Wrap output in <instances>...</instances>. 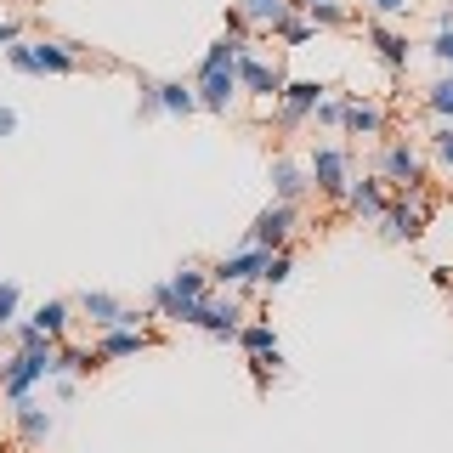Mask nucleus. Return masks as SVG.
<instances>
[{
	"instance_id": "obj_1",
	"label": "nucleus",
	"mask_w": 453,
	"mask_h": 453,
	"mask_svg": "<svg viewBox=\"0 0 453 453\" xmlns=\"http://www.w3.org/2000/svg\"><path fill=\"white\" fill-rule=\"evenodd\" d=\"M238 46H244V35H221L216 46L204 51V63H198L193 91H198V108L204 113H233V103H238V74H233Z\"/></svg>"
},
{
	"instance_id": "obj_2",
	"label": "nucleus",
	"mask_w": 453,
	"mask_h": 453,
	"mask_svg": "<svg viewBox=\"0 0 453 453\" xmlns=\"http://www.w3.org/2000/svg\"><path fill=\"white\" fill-rule=\"evenodd\" d=\"M380 181L403 188L408 198L425 193V159H419V148H414L408 136H391L386 148H380Z\"/></svg>"
},
{
	"instance_id": "obj_3",
	"label": "nucleus",
	"mask_w": 453,
	"mask_h": 453,
	"mask_svg": "<svg viewBox=\"0 0 453 453\" xmlns=\"http://www.w3.org/2000/svg\"><path fill=\"white\" fill-rule=\"evenodd\" d=\"M306 176H311V193H323L329 204H340V198H346V181H351V153L340 148V142H323V148H311Z\"/></svg>"
},
{
	"instance_id": "obj_4",
	"label": "nucleus",
	"mask_w": 453,
	"mask_h": 453,
	"mask_svg": "<svg viewBox=\"0 0 453 453\" xmlns=\"http://www.w3.org/2000/svg\"><path fill=\"white\" fill-rule=\"evenodd\" d=\"M233 74H238V91L244 96H261V103H278V91H283V68L278 63H266L261 51L250 46H238V57H233Z\"/></svg>"
},
{
	"instance_id": "obj_5",
	"label": "nucleus",
	"mask_w": 453,
	"mask_h": 453,
	"mask_svg": "<svg viewBox=\"0 0 453 453\" xmlns=\"http://www.w3.org/2000/svg\"><path fill=\"white\" fill-rule=\"evenodd\" d=\"M425 221H431V204L425 198H396V204L380 210V221H374V233H380V244H414V238L425 233Z\"/></svg>"
},
{
	"instance_id": "obj_6",
	"label": "nucleus",
	"mask_w": 453,
	"mask_h": 453,
	"mask_svg": "<svg viewBox=\"0 0 453 453\" xmlns=\"http://www.w3.org/2000/svg\"><path fill=\"white\" fill-rule=\"evenodd\" d=\"M57 351V346H51ZM51 351L40 357V351H12L6 363H0V396L6 403H18V396H35L40 380H51Z\"/></svg>"
},
{
	"instance_id": "obj_7",
	"label": "nucleus",
	"mask_w": 453,
	"mask_h": 453,
	"mask_svg": "<svg viewBox=\"0 0 453 453\" xmlns=\"http://www.w3.org/2000/svg\"><path fill=\"white\" fill-rule=\"evenodd\" d=\"M323 96H329V85H323V80H283V91H278V125H283V131H301Z\"/></svg>"
},
{
	"instance_id": "obj_8",
	"label": "nucleus",
	"mask_w": 453,
	"mask_h": 453,
	"mask_svg": "<svg viewBox=\"0 0 453 453\" xmlns=\"http://www.w3.org/2000/svg\"><path fill=\"white\" fill-rule=\"evenodd\" d=\"M261 266H266V250H233L221 255L216 266H210V289H250V283H261Z\"/></svg>"
},
{
	"instance_id": "obj_9",
	"label": "nucleus",
	"mask_w": 453,
	"mask_h": 453,
	"mask_svg": "<svg viewBox=\"0 0 453 453\" xmlns=\"http://www.w3.org/2000/svg\"><path fill=\"white\" fill-rule=\"evenodd\" d=\"M289 233H295V204H278V198H273V204H266L261 216L250 221L244 244H250V250H266V255H273V250H283V244H289Z\"/></svg>"
},
{
	"instance_id": "obj_10",
	"label": "nucleus",
	"mask_w": 453,
	"mask_h": 453,
	"mask_svg": "<svg viewBox=\"0 0 453 453\" xmlns=\"http://www.w3.org/2000/svg\"><path fill=\"white\" fill-rule=\"evenodd\" d=\"M80 311L96 323V329H142V323H148V311H131L119 295H108V289H85Z\"/></svg>"
},
{
	"instance_id": "obj_11",
	"label": "nucleus",
	"mask_w": 453,
	"mask_h": 453,
	"mask_svg": "<svg viewBox=\"0 0 453 453\" xmlns=\"http://www.w3.org/2000/svg\"><path fill=\"white\" fill-rule=\"evenodd\" d=\"M193 329H204L210 340H233L244 329V301H238V295H210V301L193 311Z\"/></svg>"
},
{
	"instance_id": "obj_12",
	"label": "nucleus",
	"mask_w": 453,
	"mask_h": 453,
	"mask_svg": "<svg viewBox=\"0 0 453 453\" xmlns=\"http://www.w3.org/2000/svg\"><path fill=\"white\" fill-rule=\"evenodd\" d=\"M170 283V295H176V311H170V323H188L193 329V311L210 301V273L204 266H181L176 278H165Z\"/></svg>"
},
{
	"instance_id": "obj_13",
	"label": "nucleus",
	"mask_w": 453,
	"mask_h": 453,
	"mask_svg": "<svg viewBox=\"0 0 453 453\" xmlns=\"http://www.w3.org/2000/svg\"><path fill=\"white\" fill-rule=\"evenodd\" d=\"M340 131L346 136H386V108L363 103L357 91H340Z\"/></svg>"
},
{
	"instance_id": "obj_14",
	"label": "nucleus",
	"mask_w": 453,
	"mask_h": 453,
	"mask_svg": "<svg viewBox=\"0 0 453 453\" xmlns=\"http://www.w3.org/2000/svg\"><path fill=\"white\" fill-rule=\"evenodd\" d=\"M363 35H368V46H374V57L391 68V74H403L408 68V57H414V46H408V35H396V28L386 18H374V23H363Z\"/></svg>"
},
{
	"instance_id": "obj_15",
	"label": "nucleus",
	"mask_w": 453,
	"mask_h": 453,
	"mask_svg": "<svg viewBox=\"0 0 453 453\" xmlns=\"http://www.w3.org/2000/svg\"><path fill=\"white\" fill-rule=\"evenodd\" d=\"M6 408H12V425H18V442H23V448H40V442L57 431L51 408H40L35 396H18V403H6Z\"/></svg>"
},
{
	"instance_id": "obj_16",
	"label": "nucleus",
	"mask_w": 453,
	"mask_h": 453,
	"mask_svg": "<svg viewBox=\"0 0 453 453\" xmlns=\"http://www.w3.org/2000/svg\"><path fill=\"white\" fill-rule=\"evenodd\" d=\"M28 51H35V74H80L85 63L74 40H28Z\"/></svg>"
},
{
	"instance_id": "obj_17",
	"label": "nucleus",
	"mask_w": 453,
	"mask_h": 453,
	"mask_svg": "<svg viewBox=\"0 0 453 453\" xmlns=\"http://www.w3.org/2000/svg\"><path fill=\"white\" fill-rule=\"evenodd\" d=\"M340 204H346L351 216H363V221H380V210H386L391 198H386V181H380V176H351Z\"/></svg>"
},
{
	"instance_id": "obj_18",
	"label": "nucleus",
	"mask_w": 453,
	"mask_h": 453,
	"mask_svg": "<svg viewBox=\"0 0 453 453\" xmlns=\"http://www.w3.org/2000/svg\"><path fill=\"white\" fill-rule=\"evenodd\" d=\"M238 346H244V357L250 363H261V368H278L283 363V351H278V334H273V323H244V329L233 334Z\"/></svg>"
},
{
	"instance_id": "obj_19",
	"label": "nucleus",
	"mask_w": 453,
	"mask_h": 453,
	"mask_svg": "<svg viewBox=\"0 0 453 453\" xmlns=\"http://www.w3.org/2000/svg\"><path fill=\"white\" fill-rule=\"evenodd\" d=\"M153 334L148 329H103V340H96V363H119V357H136V351H148Z\"/></svg>"
},
{
	"instance_id": "obj_20",
	"label": "nucleus",
	"mask_w": 453,
	"mask_h": 453,
	"mask_svg": "<svg viewBox=\"0 0 453 453\" xmlns=\"http://www.w3.org/2000/svg\"><path fill=\"white\" fill-rule=\"evenodd\" d=\"M306 193H311L306 165H295V159H273V198H278V204H301Z\"/></svg>"
},
{
	"instance_id": "obj_21",
	"label": "nucleus",
	"mask_w": 453,
	"mask_h": 453,
	"mask_svg": "<svg viewBox=\"0 0 453 453\" xmlns=\"http://www.w3.org/2000/svg\"><path fill=\"white\" fill-rule=\"evenodd\" d=\"M153 96H159V113H176V119L198 113V91H193V80H153Z\"/></svg>"
},
{
	"instance_id": "obj_22",
	"label": "nucleus",
	"mask_w": 453,
	"mask_h": 453,
	"mask_svg": "<svg viewBox=\"0 0 453 453\" xmlns=\"http://www.w3.org/2000/svg\"><path fill=\"white\" fill-rule=\"evenodd\" d=\"M28 323H35V329L46 334V340H63V334H68V323H74V306H68V301H40Z\"/></svg>"
},
{
	"instance_id": "obj_23",
	"label": "nucleus",
	"mask_w": 453,
	"mask_h": 453,
	"mask_svg": "<svg viewBox=\"0 0 453 453\" xmlns=\"http://www.w3.org/2000/svg\"><path fill=\"white\" fill-rule=\"evenodd\" d=\"M273 40H283V46H306L311 40V23H306V12L289 0V12L283 18H273Z\"/></svg>"
},
{
	"instance_id": "obj_24",
	"label": "nucleus",
	"mask_w": 453,
	"mask_h": 453,
	"mask_svg": "<svg viewBox=\"0 0 453 453\" xmlns=\"http://www.w3.org/2000/svg\"><path fill=\"white\" fill-rule=\"evenodd\" d=\"M301 12H306L311 28H318V23H323V28H346V23H351V12L340 6V0H311V6H301Z\"/></svg>"
},
{
	"instance_id": "obj_25",
	"label": "nucleus",
	"mask_w": 453,
	"mask_h": 453,
	"mask_svg": "<svg viewBox=\"0 0 453 453\" xmlns=\"http://www.w3.org/2000/svg\"><path fill=\"white\" fill-rule=\"evenodd\" d=\"M289 278H295V255L289 250H273V255H266V266H261V289H283Z\"/></svg>"
},
{
	"instance_id": "obj_26",
	"label": "nucleus",
	"mask_w": 453,
	"mask_h": 453,
	"mask_svg": "<svg viewBox=\"0 0 453 453\" xmlns=\"http://www.w3.org/2000/svg\"><path fill=\"white\" fill-rule=\"evenodd\" d=\"M238 12H244V23H255V28H273V18L289 12V0H238Z\"/></svg>"
},
{
	"instance_id": "obj_27",
	"label": "nucleus",
	"mask_w": 453,
	"mask_h": 453,
	"mask_svg": "<svg viewBox=\"0 0 453 453\" xmlns=\"http://www.w3.org/2000/svg\"><path fill=\"white\" fill-rule=\"evenodd\" d=\"M6 334H12V346H18V351H40V357H46V351L57 346V340H46V334H40V329H35L28 318H18V323H12Z\"/></svg>"
},
{
	"instance_id": "obj_28",
	"label": "nucleus",
	"mask_w": 453,
	"mask_h": 453,
	"mask_svg": "<svg viewBox=\"0 0 453 453\" xmlns=\"http://www.w3.org/2000/svg\"><path fill=\"white\" fill-rule=\"evenodd\" d=\"M18 301H23L18 278H0V329H12V323H18Z\"/></svg>"
},
{
	"instance_id": "obj_29",
	"label": "nucleus",
	"mask_w": 453,
	"mask_h": 453,
	"mask_svg": "<svg viewBox=\"0 0 453 453\" xmlns=\"http://www.w3.org/2000/svg\"><path fill=\"white\" fill-rule=\"evenodd\" d=\"M425 108H431L436 119H453V80H436L431 91H425Z\"/></svg>"
},
{
	"instance_id": "obj_30",
	"label": "nucleus",
	"mask_w": 453,
	"mask_h": 453,
	"mask_svg": "<svg viewBox=\"0 0 453 453\" xmlns=\"http://www.w3.org/2000/svg\"><path fill=\"white\" fill-rule=\"evenodd\" d=\"M431 153H436V165H442V170H453V119H442V125H436V136H431Z\"/></svg>"
},
{
	"instance_id": "obj_31",
	"label": "nucleus",
	"mask_w": 453,
	"mask_h": 453,
	"mask_svg": "<svg viewBox=\"0 0 453 453\" xmlns=\"http://www.w3.org/2000/svg\"><path fill=\"white\" fill-rule=\"evenodd\" d=\"M6 63L18 68V74H35V51H28V40H12V46H6Z\"/></svg>"
},
{
	"instance_id": "obj_32",
	"label": "nucleus",
	"mask_w": 453,
	"mask_h": 453,
	"mask_svg": "<svg viewBox=\"0 0 453 453\" xmlns=\"http://www.w3.org/2000/svg\"><path fill=\"white\" fill-rule=\"evenodd\" d=\"M425 51H431L436 63H448V68H453V28H436V35H431V46H425Z\"/></svg>"
},
{
	"instance_id": "obj_33",
	"label": "nucleus",
	"mask_w": 453,
	"mask_h": 453,
	"mask_svg": "<svg viewBox=\"0 0 453 453\" xmlns=\"http://www.w3.org/2000/svg\"><path fill=\"white\" fill-rule=\"evenodd\" d=\"M311 119H318V125H329V131H340V96H323V103L311 108Z\"/></svg>"
},
{
	"instance_id": "obj_34",
	"label": "nucleus",
	"mask_w": 453,
	"mask_h": 453,
	"mask_svg": "<svg viewBox=\"0 0 453 453\" xmlns=\"http://www.w3.org/2000/svg\"><path fill=\"white\" fill-rule=\"evenodd\" d=\"M368 12H374V18H403L408 0H368Z\"/></svg>"
},
{
	"instance_id": "obj_35",
	"label": "nucleus",
	"mask_w": 453,
	"mask_h": 453,
	"mask_svg": "<svg viewBox=\"0 0 453 453\" xmlns=\"http://www.w3.org/2000/svg\"><path fill=\"white\" fill-rule=\"evenodd\" d=\"M12 40H23V28L12 23V18H0V46H12Z\"/></svg>"
},
{
	"instance_id": "obj_36",
	"label": "nucleus",
	"mask_w": 453,
	"mask_h": 453,
	"mask_svg": "<svg viewBox=\"0 0 453 453\" xmlns=\"http://www.w3.org/2000/svg\"><path fill=\"white\" fill-rule=\"evenodd\" d=\"M12 131H18V113H12V108H0V136H12Z\"/></svg>"
},
{
	"instance_id": "obj_37",
	"label": "nucleus",
	"mask_w": 453,
	"mask_h": 453,
	"mask_svg": "<svg viewBox=\"0 0 453 453\" xmlns=\"http://www.w3.org/2000/svg\"><path fill=\"white\" fill-rule=\"evenodd\" d=\"M442 28H453V6H448V12H442Z\"/></svg>"
},
{
	"instance_id": "obj_38",
	"label": "nucleus",
	"mask_w": 453,
	"mask_h": 453,
	"mask_svg": "<svg viewBox=\"0 0 453 453\" xmlns=\"http://www.w3.org/2000/svg\"><path fill=\"white\" fill-rule=\"evenodd\" d=\"M295 6H311V0H295Z\"/></svg>"
},
{
	"instance_id": "obj_39",
	"label": "nucleus",
	"mask_w": 453,
	"mask_h": 453,
	"mask_svg": "<svg viewBox=\"0 0 453 453\" xmlns=\"http://www.w3.org/2000/svg\"><path fill=\"white\" fill-rule=\"evenodd\" d=\"M448 80H453V74H448Z\"/></svg>"
}]
</instances>
